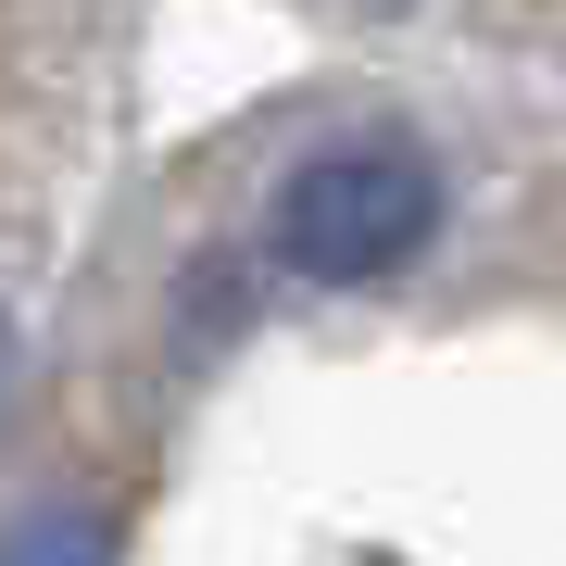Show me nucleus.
Instances as JSON below:
<instances>
[{
  "label": "nucleus",
  "mask_w": 566,
  "mask_h": 566,
  "mask_svg": "<svg viewBox=\"0 0 566 566\" xmlns=\"http://www.w3.org/2000/svg\"><path fill=\"white\" fill-rule=\"evenodd\" d=\"M428 227H441V164L416 139H340V151L290 164L264 240H277V264L315 277V290H378V277H403L428 252Z\"/></svg>",
  "instance_id": "obj_1"
},
{
  "label": "nucleus",
  "mask_w": 566,
  "mask_h": 566,
  "mask_svg": "<svg viewBox=\"0 0 566 566\" xmlns=\"http://www.w3.org/2000/svg\"><path fill=\"white\" fill-rule=\"evenodd\" d=\"M0 390H13V327H0Z\"/></svg>",
  "instance_id": "obj_3"
},
{
  "label": "nucleus",
  "mask_w": 566,
  "mask_h": 566,
  "mask_svg": "<svg viewBox=\"0 0 566 566\" xmlns=\"http://www.w3.org/2000/svg\"><path fill=\"white\" fill-rule=\"evenodd\" d=\"M0 566H114V528L88 504H25L0 516Z\"/></svg>",
  "instance_id": "obj_2"
}]
</instances>
